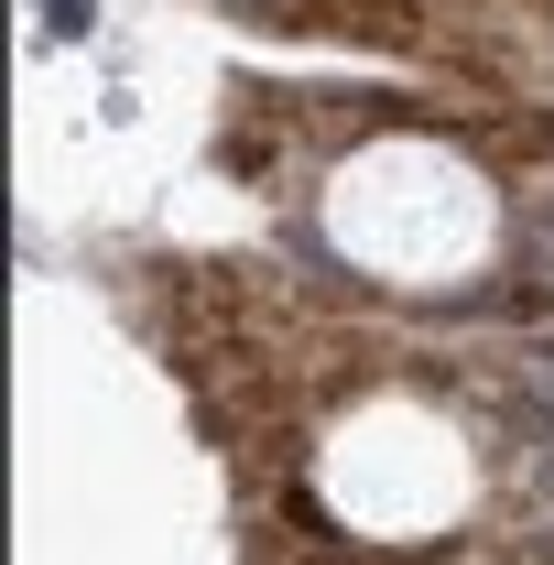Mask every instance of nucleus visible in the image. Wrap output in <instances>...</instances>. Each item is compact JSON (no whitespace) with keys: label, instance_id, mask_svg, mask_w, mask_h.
I'll return each instance as SVG.
<instances>
[{"label":"nucleus","instance_id":"obj_1","mask_svg":"<svg viewBox=\"0 0 554 565\" xmlns=\"http://www.w3.org/2000/svg\"><path fill=\"white\" fill-rule=\"evenodd\" d=\"M316 228L348 273L403 282V294H435V282L489 273L500 250V207H489L479 163L446 152L435 131H370L348 141L316 185Z\"/></svg>","mask_w":554,"mask_h":565},{"label":"nucleus","instance_id":"obj_2","mask_svg":"<svg viewBox=\"0 0 554 565\" xmlns=\"http://www.w3.org/2000/svg\"><path fill=\"white\" fill-rule=\"evenodd\" d=\"M305 500L359 533V544H435L468 500H479V457H468V424L446 414L435 392H359L316 424L305 446Z\"/></svg>","mask_w":554,"mask_h":565}]
</instances>
